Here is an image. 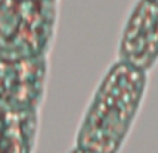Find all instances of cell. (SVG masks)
Here are the masks:
<instances>
[{"mask_svg": "<svg viewBox=\"0 0 158 153\" xmlns=\"http://www.w3.org/2000/svg\"><path fill=\"white\" fill-rule=\"evenodd\" d=\"M153 2H157V3H158V0H153Z\"/></svg>", "mask_w": 158, "mask_h": 153, "instance_id": "obj_6", "label": "cell"}, {"mask_svg": "<svg viewBox=\"0 0 158 153\" xmlns=\"http://www.w3.org/2000/svg\"><path fill=\"white\" fill-rule=\"evenodd\" d=\"M46 64L42 57H0V104L22 111H39Z\"/></svg>", "mask_w": 158, "mask_h": 153, "instance_id": "obj_2", "label": "cell"}, {"mask_svg": "<svg viewBox=\"0 0 158 153\" xmlns=\"http://www.w3.org/2000/svg\"><path fill=\"white\" fill-rule=\"evenodd\" d=\"M68 153H92V152H87V151H85V149H82V148H78V146H74V148L71 149Z\"/></svg>", "mask_w": 158, "mask_h": 153, "instance_id": "obj_5", "label": "cell"}, {"mask_svg": "<svg viewBox=\"0 0 158 153\" xmlns=\"http://www.w3.org/2000/svg\"><path fill=\"white\" fill-rule=\"evenodd\" d=\"M147 72L118 60L97 86L78 127L75 146L92 153H118L140 109Z\"/></svg>", "mask_w": 158, "mask_h": 153, "instance_id": "obj_1", "label": "cell"}, {"mask_svg": "<svg viewBox=\"0 0 158 153\" xmlns=\"http://www.w3.org/2000/svg\"><path fill=\"white\" fill-rule=\"evenodd\" d=\"M119 60L146 71L158 60V3L139 0L131 13L119 43Z\"/></svg>", "mask_w": 158, "mask_h": 153, "instance_id": "obj_3", "label": "cell"}, {"mask_svg": "<svg viewBox=\"0 0 158 153\" xmlns=\"http://www.w3.org/2000/svg\"><path fill=\"white\" fill-rule=\"evenodd\" d=\"M39 111L0 104V153H33L39 134Z\"/></svg>", "mask_w": 158, "mask_h": 153, "instance_id": "obj_4", "label": "cell"}]
</instances>
